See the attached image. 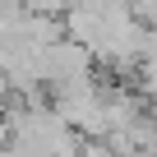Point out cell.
Wrapping results in <instances>:
<instances>
[{"label":"cell","instance_id":"obj_1","mask_svg":"<svg viewBox=\"0 0 157 157\" xmlns=\"http://www.w3.org/2000/svg\"><path fill=\"white\" fill-rule=\"evenodd\" d=\"M134 69H139V97L157 106V56H143Z\"/></svg>","mask_w":157,"mask_h":157},{"label":"cell","instance_id":"obj_3","mask_svg":"<svg viewBox=\"0 0 157 157\" xmlns=\"http://www.w3.org/2000/svg\"><path fill=\"white\" fill-rule=\"evenodd\" d=\"M0 157H28L23 148H14V143H5V148H0Z\"/></svg>","mask_w":157,"mask_h":157},{"label":"cell","instance_id":"obj_2","mask_svg":"<svg viewBox=\"0 0 157 157\" xmlns=\"http://www.w3.org/2000/svg\"><path fill=\"white\" fill-rule=\"evenodd\" d=\"M19 5H23L28 14H51V19H60V14L69 10V0H19Z\"/></svg>","mask_w":157,"mask_h":157}]
</instances>
